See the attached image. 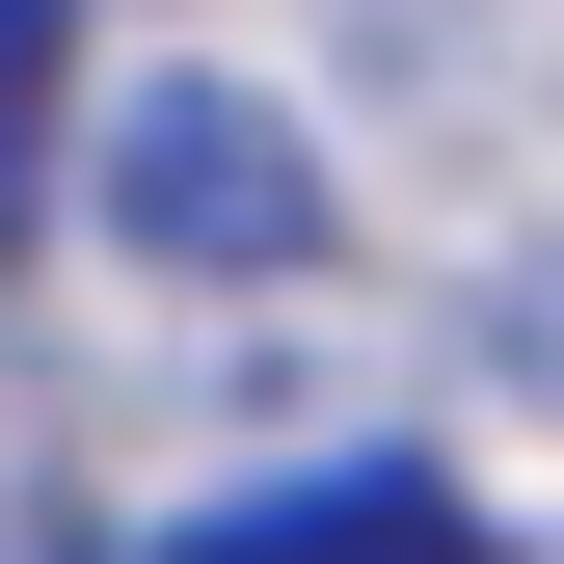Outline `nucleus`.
Masks as SVG:
<instances>
[{"mask_svg": "<svg viewBox=\"0 0 564 564\" xmlns=\"http://www.w3.org/2000/svg\"><path fill=\"white\" fill-rule=\"evenodd\" d=\"M82 216L162 269V296H296L349 242V188H323V134L269 108L242 54H162V82H108V134H82Z\"/></svg>", "mask_w": 564, "mask_h": 564, "instance_id": "1", "label": "nucleus"}, {"mask_svg": "<svg viewBox=\"0 0 564 564\" xmlns=\"http://www.w3.org/2000/svg\"><path fill=\"white\" fill-rule=\"evenodd\" d=\"M134 564H511V538H484L457 457H296V484H242V511H188Z\"/></svg>", "mask_w": 564, "mask_h": 564, "instance_id": "2", "label": "nucleus"}, {"mask_svg": "<svg viewBox=\"0 0 564 564\" xmlns=\"http://www.w3.org/2000/svg\"><path fill=\"white\" fill-rule=\"evenodd\" d=\"M54 28H82V0H0V216L54 188Z\"/></svg>", "mask_w": 564, "mask_h": 564, "instance_id": "3", "label": "nucleus"}]
</instances>
